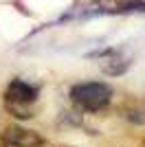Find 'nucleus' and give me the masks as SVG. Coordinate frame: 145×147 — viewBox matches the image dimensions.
Wrapping results in <instances>:
<instances>
[{"instance_id":"obj_1","label":"nucleus","mask_w":145,"mask_h":147,"mask_svg":"<svg viewBox=\"0 0 145 147\" xmlns=\"http://www.w3.org/2000/svg\"><path fill=\"white\" fill-rule=\"evenodd\" d=\"M72 103L79 105L86 112H99L108 108L112 99V88L103 81H86V84H75L70 88Z\"/></svg>"},{"instance_id":"obj_2","label":"nucleus","mask_w":145,"mask_h":147,"mask_svg":"<svg viewBox=\"0 0 145 147\" xmlns=\"http://www.w3.org/2000/svg\"><path fill=\"white\" fill-rule=\"evenodd\" d=\"M130 13H145V0H97L81 16H130Z\"/></svg>"},{"instance_id":"obj_3","label":"nucleus","mask_w":145,"mask_h":147,"mask_svg":"<svg viewBox=\"0 0 145 147\" xmlns=\"http://www.w3.org/2000/svg\"><path fill=\"white\" fill-rule=\"evenodd\" d=\"M0 141L9 147H40V145H44V138L37 132H33L29 127H22V125L5 127L2 134H0Z\"/></svg>"},{"instance_id":"obj_4","label":"nucleus","mask_w":145,"mask_h":147,"mask_svg":"<svg viewBox=\"0 0 145 147\" xmlns=\"http://www.w3.org/2000/svg\"><path fill=\"white\" fill-rule=\"evenodd\" d=\"M7 103H22V105H29L35 101L37 97V86L33 84H26L22 79H13L9 86H7Z\"/></svg>"},{"instance_id":"obj_5","label":"nucleus","mask_w":145,"mask_h":147,"mask_svg":"<svg viewBox=\"0 0 145 147\" xmlns=\"http://www.w3.org/2000/svg\"><path fill=\"white\" fill-rule=\"evenodd\" d=\"M99 68H101L103 75H108V77H119V75H123L130 68V61L125 59V57H119L115 53V51H106V57H103L101 61H99Z\"/></svg>"},{"instance_id":"obj_6","label":"nucleus","mask_w":145,"mask_h":147,"mask_svg":"<svg viewBox=\"0 0 145 147\" xmlns=\"http://www.w3.org/2000/svg\"><path fill=\"white\" fill-rule=\"evenodd\" d=\"M125 119L130 123L143 125V123H145V110H143V108H130V110H125Z\"/></svg>"}]
</instances>
